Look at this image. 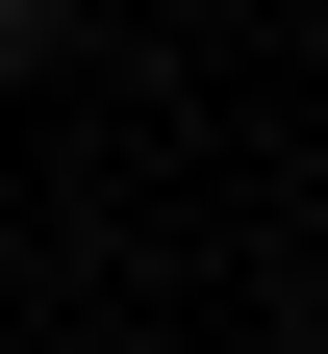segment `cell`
Returning a JSON list of instances; mask_svg holds the SVG:
<instances>
[{
  "instance_id": "obj_1",
  "label": "cell",
  "mask_w": 328,
  "mask_h": 354,
  "mask_svg": "<svg viewBox=\"0 0 328 354\" xmlns=\"http://www.w3.org/2000/svg\"><path fill=\"white\" fill-rule=\"evenodd\" d=\"M51 26H76V0H0V51H51Z\"/></svg>"
}]
</instances>
